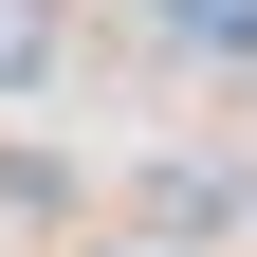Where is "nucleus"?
Returning <instances> with one entry per match:
<instances>
[{"mask_svg":"<svg viewBox=\"0 0 257 257\" xmlns=\"http://www.w3.org/2000/svg\"><path fill=\"white\" fill-rule=\"evenodd\" d=\"M239 202H257L239 166H147V220H184V239H202V220H239Z\"/></svg>","mask_w":257,"mask_h":257,"instance_id":"obj_1","label":"nucleus"},{"mask_svg":"<svg viewBox=\"0 0 257 257\" xmlns=\"http://www.w3.org/2000/svg\"><path fill=\"white\" fill-rule=\"evenodd\" d=\"M55 55H74V19H55V0H0V92H37Z\"/></svg>","mask_w":257,"mask_h":257,"instance_id":"obj_2","label":"nucleus"},{"mask_svg":"<svg viewBox=\"0 0 257 257\" xmlns=\"http://www.w3.org/2000/svg\"><path fill=\"white\" fill-rule=\"evenodd\" d=\"M92 257H147V239H92Z\"/></svg>","mask_w":257,"mask_h":257,"instance_id":"obj_3","label":"nucleus"}]
</instances>
